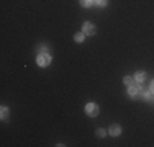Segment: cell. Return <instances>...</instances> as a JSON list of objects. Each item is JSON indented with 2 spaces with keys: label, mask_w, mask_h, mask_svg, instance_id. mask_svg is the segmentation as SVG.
I'll return each instance as SVG.
<instances>
[{
  "label": "cell",
  "mask_w": 154,
  "mask_h": 147,
  "mask_svg": "<svg viewBox=\"0 0 154 147\" xmlns=\"http://www.w3.org/2000/svg\"><path fill=\"white\" fill-rule=\"evenodd\" d=\"M85 113H87L90 118H95V116L98 115V106L95 105V103H89V105L85 106Z\"/></svg>",
  "instance_id": "1"
},
{
  "label": "cell",
  "mask_w": 154,
  "mask_h": 147,
  "mask_svg": "<svg viewBox=\"0 0 154 147\" xmlns=\"http://www.w3.org/2000/svg\"><path fill=\"white\" fill-rule=\"evenodd\" d=\"M51 64V56H48V54H39L38 56V65H41V67H46V65Z\"/></svg>",
  "instance_id": "2"
},
{
  "label": "cell",
  "mask_w": 154,
  "mask_h": 147,
  "mask_svg": "<svg viewBox=\"0 0 154 147\" xmlns=\"http://www.w3.org/2000/svg\"><path fill=\"white\" fill-rule=\"evenodd\" d=\"M82 31H84V34H89V36H92V34H95V26L92 23H84V26H82Z\"/></svg>",
  "instance_id": "3"
},
{
  "label": "cell",
  "mask_w": 154,
  "mask_h": 147,
  "mask_svg": "<svg viewBox=\"0 0 154 147\" xmlns=\"http://www.w3.org/2000/svg\"><path fill=\"white\" fill-rule=\"evenodd\" d=\"M108 132L112 136H118L120 132H122V128H120L118 124H112V126H110V129H108Z\"/></svg>",
  "instance_id": "4"
},
{
  "label": "cell",
  "mask_w": 154,
  "mask_h": 147,
  "mask_svg": "<svg viewBox=\"0 0 154 147\" xmlns=\"http://www.w3.org/2000/svg\"><path fill=\"white\" fill-rule=\"evenodd\" d=\"M128 93H130V97H138V93H139V87L138 85H130V90H128Z\"/></svg>",
  "instance_id": "5"
},
{
  "label": "cell",
  "mask_w": 154,
  "mask_h": 147,
  "mask_svg": "<svg viewBox=\"0 0 154 147\" xmlns=\"http://www.w3.org/2000/svg\"><path fill=\"white\" fill-rule=\"evenodd\" d=\"M144 77H146V74H144V72H138L134 79H136V82H143V80H144Z\"/></svg>",
  "instance_id": "6"
},
{
  "label": "cell",
  "mask_w": 154,
  "mask_h": 147,
  "mask_svg": "<svg viewBox=\"0 0 154 147\" xmlns=\"http://www.w3.org/2000/svg\"><path fill=\"white\" fill-rule=\"evenodd\" d=\"M74 39H75L77 43H82L84 41V33H77V34L74 36Z\"/></svg>",
  "instance_id": "7"
},
{
  "label": "cell",
  "mask_w": 154,
  "mask_h": 147,
  "mask_svg": "<svg viewBox=\"0 0 154 147\" xmlns=\"http://www.w3.org/2000/svg\"><path fill=\"white\" fill-rule=\"evenodd\" d=\"M94 3V0H80V5L82 7H90Z\"/></svg>",
  "instance_id": "8"
},
{
  "label": "cell",
  "mask_w": 154,
  "mask_h": 147,
  "mask_svg": "<svg viewBox=\"0 0 154 147\" xmlns=\"http://www.w3.org/2000/svg\"><path fill=\"white\" fill-rule=\"evenodd\" d=\"M123 82L126 83V85H133V79H131V77H128V75L123 79Z\"/></svg>",
  "instance_id": "9"
},
{
  "label": "cell",
  "mask_w": 154,
  "mask_h": 147,
  "mask_svg": "<svg viewBox=\"0 0 154 147\" xmlns=\"http://www.w3.org/2000/svg\"><path fill=\"white\" fill-rule=\"evenodd\" d=\"M7 116H8V110L3 106V108H2V119H7Z\"/></svg>",
  "instance_id": "10"
},
{
  "label": "cell",
  "mask_w": 154,
  "mask_h": 147,
  "mask_svg": "<svg viewBox=\"0 0 154 147\" xmlns=\"http://www.w3.org/2000/svg\"><path fill=\"white\" fill-rule=\"evenodd\" d=\"M95 3H97L98 7H105L107 5V0H95Z\"/></svg>",
  "instance_id": "11"
},
{
  "label": "cell",
  "mask_w": 154,
  "mask_h": 147,
  "mask_svg": "<svg viewBox=\"0 0 154 147\" xmlns=\"http://www.w3.org/2000/svg\"><path fill=\"white\" fill-rule=\"evenodd\" d=\"M105 134H107V132H105V129H98V131H97V136H98V137H103Z\"/></svg>",
  "instance_id": "12"
},
{
  "label": "cell",
  "mask_w": 154,
  "mask_h": 147,
  "mask_svg": "<svg viewBox=\"0 0 154 147\" xmlns=\"http://www.w3.org/2000/svg\"><path fill=\"white\" fill-rule=\"evenodd\" d=\"M151 92H152V93H154V82L151 83Z\"/></svg>",
  "instance_id": "13"
}]
</instances>
